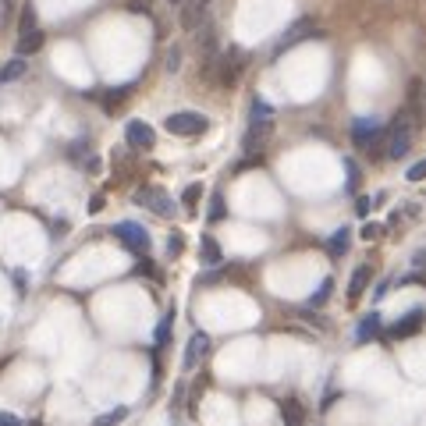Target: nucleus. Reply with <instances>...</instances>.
Listing matches in <instances>:
<instances>
[{
	"mask_svg": "<svg viewBox=\"0 0 426 426\" xmlns=\"http://www.w3.org/2000/svg\"><path fill=\"white\" fill-rule=\"evenodd\" d=\"M415 121L408 111H398L394 121H391V132H387V156L391 160H401L408 149H412V135H415Z\"/></svg>",
	"mask_w": 426,
	"mask_h": 426,
	"instance_id": "nucleus-1",
	"label": "nucleus"
},
{
	"mask_svg": "<svg viewBox=\"0 0 426 426\" xmlns=\"http://www.w3.org/2000/svg\"><path fill=\"white\" fill-rule=\"evenodd\" d=\"M164 128H167L171 135L195 139V135H202V132L209 128V121H206V114H199V111H178V114H171V118L164 121Z\"/></svg>",
	"mask_w": 426,
	"mask_h": 426,
	"instance_id": "nucleus-2",
	"label": "nucleus"
},
{
	"mask_svg": "<svg viewBox=\"0 0 426 426\" xmlns=\"http://www.w3.org/2000/svg\"><path fill=\"white\" fill-rule=\"evenodd\" d=\"M213 68H217V78H221V85L224 89H231L235 82H238V75H242V68H245V53L238 50V46H228L217 61H213Z\"/></svg>",
	"mask_w": 426,
	"mask_h": 426,
	"instance_id": "nucleus-3",
	"label": "nucleus"
},
{
	"mask_svg": "<svg viewBox=\"0 0 426 426\" xmlns=\"http://www.w3.org/2000/svg\"><path fill=\"white\" fill-rule=\"evenodd\" d=\"M114 238H118L125 249H132L135 256H146V252H149V231H146L142 224H135V221L114 224Z\"/></svg>",
	"mask_w": 426,
	"mask_h": 426,
	"instance_id": "nucleus-4",
	"label": "nucleus"
},
{
	"mask_svg": "<svg viewBox=\"0 0 426 426\" xmlns=\"http://www.w3.org/2000/svg\"><path fill=\"white\" fill-rule=\"evenodd\" d=\"M352 139H355L359 149H377L380 139H384V128H380L377 118H355V125H352Z\"/></svg>",
	"mask_w": 426,
	"mask_h": 426,
	"instance_id": "nucleus-5",
	"label": "nucleus"
},
{
	"mask_svg": "<svg viewBox=\"0 0 426 426\" xmlns=\"http://www.w3.org/2000/svg\"><path fill=\"white\" fill-rule=\"evenodd\" d=\"M135 202H139V206H146V209H153L156 217H171V213H174L171 195H167L164 188H153V185L139 188V192H135Z\"/></svg>",
	"mask_w": 426,
	"mask_h": 426,
	"instance_id": "nucleus-6",
	"label": "nucleus"
},
{
	"mask_svg": "<svg viewBox=\"0 0 426 426\" xmlns=\"http://www.w3.org/2000/svg\"><path fill=\"white\" fill-rule=\"evenodd\" d=\"M309 36H320V32H316V25H312V18H298V22H295V25H291V29L277 39V50H274V53L281 57L284 50L298 46V43H302V39H309Z\"/></svg>",
	"mask_w": 426,
	"mask_h": 426,
	"instance_id": "nucleus-7",
	"label": "nucleus"
},
{
	"mask_svg": "<svg viewBox=\"0 0 426 426\" xmlns=\"http://www.w3.org/2000/svg\"><path fill=\"white\" fill-rule=\"evenodd\" d=\"M422 324H426V309H408L398 324L391 327V338L394 341H405V338H415L419 331H422Z\"/></svg>",
	"mask_w": 426,
	"mask_h": 426,
	"instance_id": "nucleus-8",
	"label": "nucleus"
},
{
	"mask_svg": "<svg viewBox=\"0 0 426 426\" xmlns=\"http://www.w3.org/2000/svg\"><path fill=\"white\" fill-rule=\"evenodd\" d=\"M125 142H128L132 149H153L156 132H153L146 121H128V128H125Z\"/></svg>",
	"mask_w": 426,
	"mask_h": 426,
	"instance_id": "nucleus-9",
	"label": "nucleus"
},
{
	"mask_svg": "<svg viewBox=\"0 0 426 426\" xmlns=\"http://www.w3.org/2000/svg\"><path fill=\"white\" fill-rule=\"evenodd\" d=\"M206 355H209V334L195 331V334L188 338V348H185V369H195Z\"/></svg>",
	"mask_w": 426,
	"mask_h": 426,
	"instance_id": "nucleus-10",
	"label": "nucleus"
},
{
	"mask_svg": "<svg viewBox=\"0 0 426 426\" xmlns=\"http://www.w3.org/2000/svg\"><path fill=\"white\" fill-rule=\"evenodd\" d=\"M206 11H209V0H185L181 4V29H199V22L206 18Z\"/></svg>",
	"mask_w": 426,
	"mask_h": 426,
	"instance_id": "nucleus-11",
	"label": "nucleus"
},
{
	"mask_svg": "<svg viewBox=\"0 0 426 426\" xmlns=\"http://www.w3.org/2000/svg\"><path fill=\"white\" fill-rule=\"evenodd\" d=\"M266 139H270V121H252L249 132H245V142H242V146H245L249 153H256V149H263Z\"/></svg>",
	"mask_w": 426,
	"mask_h": 426,
	"instance_id": "nucleus-12",
	"label": "nucleus"
},
{
	"mask_svg": "<svg viewBox=\"0 0 426 426\" xmlns=\"http://www.w3.org/2000/svg\"><path fill=\"white\" fill-rule=\"evenodd\" d=\"M281 419L284 426H305V405L298 398H281Z\"/></svg>",
	"mask_w": 426,
	"mask_h": 426,
	"instance_id": "nucleus-13",
	"label": "nucleus"
},
{
	"mask_svg": "<svg viewBox=\"0 0 426 426\" xmlns=\"http://www.w3.org/2000/svg\"><path fill=\"white\" fill-rule=\"evenodd\" d=\"M380 334V312H369L359 320V327H355V345H366Z\"/></svg>",
	"mask_w": 426,
	"mask_h": 426,
	"instance_id": "nucleus-14",
	"label": "nucleus"
},
{
	"mask_svg": "<svg viewBox=\"0 0 426 426\" xmlns=\"http://www.w3.org/2000/svg\"><path fill=\"white\" fill-rule=\"evenodd\" d=\"M43 29L36 25V29H25V32H18V57H29V53H36L39 46H43Z\"/></svg>",
	"mask_w": 426,
	"mask_h": 426,
	"instance_id": "nucleus-15",
	"label": "nucleus"
},
{
	"mask_svg": "<svg viewBox=\"0 0 426 426\" xmlns=\"http://www.w3.org/2000/svg\"><path fill=\"white\" fill-rule=\"evenodd\" d=\"M366 284H369V266L362 263V266H355V274H352V284H348V302H352V305L362 298Z\"/></svg>",
	"mask_w": 426,
	"mask_h": 426,
	"instance_id": "nucleus-16",
	"label": "nucleus"
},
{
	"mask_svg": "<svg viewBox=\"0 0 426 426\" xmlns=\"http://www.w3.org/2000/svg\"><path fill=\"white\" fill-rule=\"evenodd\" d=\"M128 92H132V85H118V89H106L103 92V111H118V103H125L128 99Z\"/></svg>",
	"mask_w": 426,
	"mask_h": 426,
	"instance_id": "nucleus-17",
	"label": "nucleus"
},
{
	"mask_svg": "<svg viewBox=\"0 0 426 426\" xmlns=\"http://www.w3.org/2000/svg\"><path fill=\"white\" fill-rule=\"evenodd\" d=\"M348 242H352V231H348V228H341V231H334V235H331L327 252H331V256H345V252H348Z\"/></svg>",
	"mask_w": 426,
	"mask_h": 426,
	"instance_id": "nucleus-18",
	"label": "nucleus"
},
{
	"mask_svg": "<svg viewBox=\"0 0 426 426\" xmlns=\"http://www.w3.org/2000/svg\"><path fill=\"white\" fill-rule=\"evenodd\" d=\"M22 75H25V61L15 57V61H8L4 68H0V85H8V82H15V78H22Z\"/></svg>",
	"mask_w": 426,
	"mask_h": 426,
	"instance_id": "nucleus-19",
	"label": "nucleus"
},
{
	"mask_svg": "<svg viewBox=\"0 0 426 426\" xmlns=\"http://www.w3.org/2000/svg\"><path fill=\"white\" fill-rule=\"evenodd\" d=\"M171 327H174V309L164 312V320L156 324V348H164V345L171 341Z\"/></svg>",
	"mask_w": 426,
	"mask_h": 426,
	"instance_id": "nucleus-20",
	"label": "nucleus"
},
{
	"mask_svg": "<svg viewBox=\"0 0 426 426\" xmlns=\"http://www.w3.org/2000/svg\"><path fill=\"white\" fill-rule=\"evenodd\" d=\"M202 263H206V266H217V263H221V245L213 242L209 235L202 238Z\"/></svg>",
	"mask_w": 426,
	"mask_h": 426,
	"instance_id": "nucleus-21",
	"label": "nucleus"
},
{
	"mask_svg": "<svg viewBox=\"0 0 426 426\" xmlns=\"http://www.w3.org/2000/svg\"><path fill=\"white\" fill-rule=\"evenodd\" d=\"M125 415H128V408H125V405H118V408H111V412H103L99 419H92V426H118Z\"/></svg>",
	"mask_w": 426,
	"mask_h": 426,
	"instance_id": "nucleus-22",
	"label": "nucleus"
},
{
	"mask_svg": "<svg viewBox=\"0 0 426 426\" xmlns=\"http://www.w3.org/2000/svg\"><path fill=\"white\" fill-rule=\"evenodd\" d=\"M199 199H202V185H199V181H192V185L181 192V202H185V209L192 213V209L199 206Z\"/></svg>",
	"mask_w": 426,
	"mask_h": 426,
	"instance_id": "nucleus-23",
	"label": "nucleus"
},
{
	"mask_svg": "<svg viewBox=\"0 0 426 426\" xmlns=\"http://www.w3.org/2000/svg\"><path fill=\"white\" fill-rule=\"evenodd\" d=\"M331 291H334V281H331V277H324V284L316 288V295L309 298V305H312V309H320V305H324V302L331 298Z\"/></svg>",
	"mask_w": 426,
	"mask_h": 426,
	"instance_id": "nucleus-24",
	"label": "nucleus"
},
{
	"mask_svg": "<svg viewBox=\"0 0 426 426\" xmlns=\"http://www.w3.org/2000/svg\"><path fill=\"white\" fill-rule=\"evenodd\" d=\"M224 213H228L224 195H221V192H213V199H209V221H213V224H217V221H224Z\"/></svg>",
	"mask_w": 426,
	"mask_h": 426,
	"instance_id": "nucleus-25",
	"label": "nucleus"
},
{
	"mask_svg": "<svg viewBox=\"0 0 426 426\" xmlns=\"http://www.w3.org/2000/svg\"><path fill=\"white\" fill-rule=\"evenodd\" d=\"M270 118H274V106L263 103V99H256L252 103V121H270Z\"/></svg>",
	"mask_w": 426,
	"mask_h": 426,
	"instance_id": "nucleus-26",
	"label": "nucleus"
},
{
	"mask_svg": "<svg viewBox=\"0 0 426 426\" xmlns=\"http://www.w3.org/2000/svg\"><path fill=\"white\" fill-rule=\"evenodd\" d=\"M25 29H36V8H32V4H25V11H22V25H18V32H25Z\"/></svg>",
	"mask_w": 426,
	"mask_h": 426,
	"instance_id": "nucleus-27",
	"label": "nucleus"
},
{
	"mask_svg": "<svg viewBox=\"0 0 426 426\" xmlns=\"http://www.w3.org/2000/svg\"><path fill=\"white\" fill-rule=\"evenodd\" d=\"M164 68H167V71H178V68H181V50H178V46H171V50H167Z\"/></svg>",
	"mask_w": 426,
	"mask_h": 426,
	"instance_id": "nucleus-28",
	"label": "nucleus"
},
{
	"mask_svg": "<svg viewBox=\"0 0 426 426\" xmlns=\"http://www.w3.org/2000/svg\"><path fill=\"white\" fill-rule=\"evenodd\" d=\"M405 178H408V181H426V160H419V164H412Z\"/></svg>",
	"mask_w": 426,
	"mask_h": 426,
	"instance_id": "nucleus-29",
	"label": "nucleus"
},
{
	"mask_svg": "<svg viewBox=\"0 0 426 426\" xmlns=\"http://www.w3.org/2000/svg\"><path fill=\"white\" fill-rule=\"evenodd\" d=\"M181 245H185L181 235H171V238H167V252H171V256H181Z\"/></svg>",
	"mask_w": 426,
	"mask_h": 426,
	"instance_id": "nucleus-30",
	"label": "nucleus"
},
{
	"mask_svg": "<svg viewBox=\"0 0 426 426\" xmlns=\"http://www.w3.org/2000/svg\"><path fill=\"white\" fill-rule=\"evenodd\" d=\"M0 426H22V419L15 412H0Z\"/></svg>",
	"mask_w": 426,
	"mask_h": 426,
	"instance_id": "nucleus-31",
	"label": "nucleus"
},
{
	"mask_svg": "<svg viewBox=\"0 0 426 426\" xmlns=\"http://www.w3.org/2000/svg\"><path fill=\"white\" fill-rule=\"evenodd\" d=\"M359 185V167H355V160H348V188Z\"/></svg>",
	"mask_w": 426,
	"mask_h": 426,
	"instance_id": "nucleus-32",
	"label": "nucleus"
},
{
	"mask_svg": "<svg viewBox=\"0 0 426 426\" xmlns=\"http://www.w3.org/2000/svg\"><path fill=\"white\" fill-rule=\"evenodd\" d=\"M377 235H380L377 224H366V228H362V238H366V242H369V238H377Z\"/></svg>",
	"mask_w": 426,
	"mask_h": 426,
	"instance_id": "nucleus-33",
	"label": "nucleus"
},
{
	"mask_svg": "<svg viewBox=\"0 0 426 426\" xmlns=\"http://www.w3.org/2000/svg\"><path fill=\"white\" fill-rule=\"evenodd\" d=\"M132 11H135V15H146L149 4H146V0H132Z\"/></svg>",
	"mask_w": 426,
	"mask_h": 426,
	"instance_id": "nucleus-34",
	"label": "nucleus"
},
{
	"mask_svg": "<svg viewBox=\"0 0 426 426\" xmlns=\"http://www.w3.org/2000/svg\"><path fill=\"white\" fill-rule=\"evenodd\" d=\"M103 209V195H92V202H89V213H99Z\"/></svg>",
	"mask_w": 426,
	"mask_h": 426,
	"instance_id": "nucleus-35",
	"label": "nucleus"
},
{
	"mask_svg": "<svg viewBox=\"0 0 426 426\" xmlns=\"http://www.w3.org/2000/svg\"><path fill=\"white\" fill-rule=\"evenodd\" d=\"M369 206H373L369 199H359V206H355V209H359V213H362V217H366V213H369Z\"/></svg>",
	"mask_w": 426,
	"mask_h": 426,
	"instance_id": "nucleus-36",
	"label": "nucleus"
},
{
	"mask_svg": "<svg viewBox=\"0 0 426 426\" xmlns=\"http://www.w3.org/2000/svg\"><path fill=\"white\" fill-rule=\"evenodd\" d=\"M422 263H426V249H419V252H415V266H422Z\"/></svg>",
	"mask_w": 426,
	"mask_h": 426,
	"instance_id": "nucleus-37",
	"label": "nucleus"
},
{
	"mask_svg": "<svg viewBox=\"0 0 426 426\" xmlns=\"http://www.w3.org/2000/svg\"><path fill=\"white\" fill-rule=\"evenodd\" d=\"M167 4H185V0H167Z\"/></svg>",
	"mask_w": 426,
	"mask_h": 426,
	"instance_id": "nucleus-38",
	"label": "nucleus"
}]
</instances>
